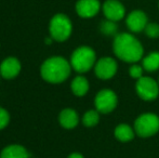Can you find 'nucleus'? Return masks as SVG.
Here are the masks:
<instances>
[{
	"label": "nucleus",
	"mask_w": 159,
	"mask_h": 158,
	"mask_svg": "<svg viewBox=\"0 0 159 158\" xmlns=\"http://www.w3.org/2000/svg\"><path fill=\"white\" fill-rule=\"evenodd\" d=\"M113 50L118 59L127 63H136L144 54L142 43L128 33L116 35L113 43Z\"/></svg>",
	"instance_id": "obj_1"
},
{
	"label": "nucleus",
	"mask_w": 159,
	"mask_h": 158,
	"mask_svg": "<svg viewBox=\"0 0 159 158\" xmlns=\"http://www.w3.org/2000/svg\"><path fill=\"white\" fill-rule=\"evenodd\" d=\"M70 63L64 57L53 56L44 61L41 65V76L46 81L51 84H61L65 81L70 75Z\"/></svg>",
	"instance_id": "obj_2"
},
{
	"label": "nucleus",
	"mask_w": 159,
	"mask_h": 158,
	"mask_svg": "<svg viewBox=\"0 0 159 158\" xmlns=\"http://www.w3.org/2000/svg\"><path fill=\"white\" fill-rule=\"evenodd\" d=\"M95 52L87 46H81L73 52L70 65L77 73H87L95 65Z\"/></svg>",
	"instance_id": "obj_3"
},
{
	"label": "nucleus",
	"mask_w": 159,
	"mask_h": 158,
	"mask_svg": "<svg viewBox=\"0 0 159 158\" xmlns=\"http://www.w3.org/2000/svg\"><path fill=\"white\" fill-rule=\"evenodd\" d=\"M135 134L141 138H149L159 131V117L153 113L142 114L134 121Z\"/></svg>",
	"instance_id": "obj_4"
},
{
	"label": "nucleus",
	"mask_w": 159,
	"mask_h": 158,
	"mask_svg": "<svg viewBox=\"0 0 159 158\" xmlns=\"http://www.w3.org/2000/svg\"><path fill=\"white\" fill-rule=\"evenodd\" d=\"M49 30H50L51 38L62 42L69 38L71 30H73V25H71L70 20L66 15L59 13L51 19Z\"/></svg>",
	"instance_id": "obj_5"
},
{
	"label": "nucleus",
	"mask_w": 159,
	"mask_h": 158,
	"mask_svg": "<svg viewBox=\"0 0 159 158\" xmlns=\"http://www.w3.org/2000/svg\"><path fill=\"white\" fill-rule=\"evenodd\" d=\"M138 95L144 101H154L159 94V84L151 77H141L135 84Z\"/></svg>",
	"instance_id": "obj_6"
},
{
	"label": "nucleus",
	"mask_w": 159,
	"mask_h": 158,
	"mask_svg": "<svg viewBox=\"0 0 159 158\" xmlns=\"http://www.w3.org/2000/svg\"><path fill=\"white\" fill-rule=\"evenodd\" d=\"M118 103L117 94L111 89H103L95 95L94 105L98 113L108 114L116 108Z\"/></svg>",
	"instance_id": "obj_7"
},
{
	"label": "nucleus",
	"mask_w": 159,
	"mask_h": 158,
	"mask_svg": "<svg viewBox=\"0 0 159 158\" xmlns=\"http://www.w3.org/2000/svg\"><path fill=\"white\" fill-rule=\"evenodd\" d=\"M117 62L113 57H102L94 65V73L100 79L107 80L115 76L117 73Z\"/></svg>",
	"instance_id": "obj_8"
},
{
	"label": "nucleus",
	"mask_w": 159,
	"mask_h": 158,
	"mask_svg": "<svg viewBox=\"0 0 159 158\" xmlns=\"http://www.w3.org/2000/svg\"><path fill=\"white\" fill-rule=\"evenodd\" d=\"M102 9L105 17L114 22L120 21L126 13L125 7L118 0H107L104 2Z\"/></svg>",
	"instance_id": "obj_9"
},
{
	"label": "nucleus",
	"mask_w": 159,
	"mask_h": 158,
	"mask_svg": "<svg viewBox=\"0 0 159 158\" xmlns=\"http://www.w3.org/2000/svg\"><path fill=\"white\" fill-rule=\"evenodd\" d=\"M98 0H78L76 3V12L84 19H90L98 14L100 11Z\"/></svg>",
	"instance_id": "obj_10"
},
{
	"label": "nucleus",
	"mask_w": 159,
	"mask_h": 158,
	"mask_svg": "<svg viewBox=\"0 0 159 158\" xmlns=\"http://www.w3.org/2000/svg\"><path fill=\"white\" fill-rule=\"evenodd\" d=\"M127 26L131 32L133 33H140L145 29L147 25V16L143 11L135 10L132 11L127 16L126 20Z\"/></svg>",
	"instance_id": "obj_11"
},
{
	"label": "nucleus",
	"mask_w": 159,
	"mask_h": 158,
	"mask_svg": "<svg viewBox=\"0 0 159 158\" xmlns=\"http://www.w3.org/2000/svg\"><path fill=\"white\" fill-rule=\"evenodd\" d=\"M21 72V63L15 57H8L0 65V74L3 78L12 79Z\"/></svg>",
	"instance_id": "obj_12"
},
{
	"label": "nucleus",
	"mask_w": 159,
	"mask_h": 158,
	"mask_svg": "<svg viewBox=\"0 0 159 158\" xmlns=\"http://www.w3.org/2000/svg\"><path fill=\"white\" fill-rule=\"evenodd\" d=\"M59 120L62 127L66 129H73L79 122V117H78L76 111L71 110V108H65L60 114Z\"/></svg>",
	"instance_id": "obj_13"
},
{
	"label": "nucleus",
	"mask_w": 159,
	"mask_h": 158,
	"mask_svg": "<svg viewBox=\"0 0 159 158\" xmlns=\"http://www.w3.org/2000/svg\"><path fill=\"white\" fill-rule=\"evenodd\" d=\"M30 154L21 145H9L1 151L0 158H28Z\"/></svg>",
	"instance_id": "obj_14"
},
{
	"label": "nucleus",
	"mask_w": 159,
	"mask_h": 158,
	"mask_svg": "<svg viewBox=\"0 0 159 158\" xmlns=\"http://www.w3.org/2000/svg\"><path fill=\"white\" fill-rule=\"evenodd\" d=\"M115 137L120 142H129L134 138L135 131L132 129L129 124H120L116 127L115 129Z\"/></svg>",
	"instance_id": "obj_15"
},
{
	"label": "nucleus",
	"mask_w": 159,
	"mask_h": 158,
	"mask_svg": "<svg viewBox=\"0 0 159 158\" xmlns=\"http://www.w3.org/2000/svg\"><path fill=\"white\" fill-rule=\"evenodd\" d=\"M71 91L77 97H84L89 90V82L84 76H77L71 81Z\"/></svg>",
	"instance_id": "obj_16"
},
{
	"label": "nucleus",
	"mask_w": 159,
	"mask_h": 158,
	"mask_svg": "<svg viewBox=\"0 0 159 158\" xmlns=\"http://www.w3.org/2000/svg\"><path fill=\"white\" fill-rule=\"evenodd\" d=\"M142 66L146 72H155L159 70V52H152L143 59Z\"/></svg>",
	"instance_id": "obj_17"
},
{
	"label": "nucleus",
	"mask_w": 159,
	"mask_h": 158,
	"mask_svg": "<svg viewBox=\"0 0 159 158\" xmlns=\"http://www.w3.org/2000/svg\"><path fill=\"white\" fill-rule=\"evenodd\" d=\"M100 121V113L98 111H88L82 117V122L86 127H94Z\"/></svg>",
	"instance_id": "obj_18"
},
{
	"label": "nucleus",
	"mask_w": 159,
	"mask_h": 158,
	"mask_svg": "<svg viewBox=\"0 0 159 158\" xmlns=\"http://www.w3.org/2000/svg\"><path fill=\"white\" fill-rule=\"evenodd\" d=\"M100 29L106 36H113V35H115L117 33L118 26L116 25V22L111 21V20H106V21H103L101 23Z\"/></svg>",
	"instance_id": "obj_19"
},
{
	"label": "nucleus",
	"mask_w": 159,
	"mask_h": 158,
	"mask_svg": "<svg viewBox=\"0 0 159 158\" xmlns=\"http://www.w3.org/2000/svg\"><path fill=\"white\" fill-rule=\"evenodd\" d=\"M144 32L149 38H157L159 37V25L156 23H147Z\"/></svg>",
	"instance_id": "obj_20"
},
{
	"label": "nucleus",
	"mask_w": 159,
	"mask_h": 158,
	"mask_svg": "<svg viewBox=\"0 0 159 158\" xmlns=\"http://www.w3.org/2000/svg\"><path fill=\"white\" fill-rule=\"evenodd\" d=\"M143 72H144L143 66L138 64H133L129 68V75L134 79H140L141 77H143Z\"/></svg>",
	"instance_id": "obj_21"
},
{
	"label": "nucleus",
	"mask_w": 159,
	"mask_h": 158,
	"mask_svg": "<svg viewBox=\"0 0 159 158\" xmlns=\"http://www.w3.org/2000/svg\"><path fill=\"white\" fill-rule=\"evenodd\" d=\"M9 120H10V116H9V113L7 112L4 108L0 107V130L3 128H6L9 124Z\"/></svg>",
	"instance_id": "obj_22"
},
{
	"label": "nucleus",
	"mask_w": 159,
	"mask_h": 158,
	"mask_svg": "<svg viewBox=\"0 0 159 158\" xmlns=\"http://www.w3.org/2000/svg\"><path fill=\"white\" fill-rule=\"evenodd\" d=\"M68 158H84V156L79 153H73V154L69 155Z\"/></svg>",
	"instance_id": "obj_23"
},
{
	"label": "nucleus",
	"mask_w": 159,
	"mask_h": 158,
	"mask_svg": "<svg viewBox=\"0 0 159 158\" xmlns=\"http://www.w3.org/2000/svg\"><path fill=\"white\" fill-rule=\"evenodd\" d=\"M51 42H52V39H49L48 38V39L46 40V43H51Z\"/></svg>",
	"instance_id": "obj_24"
},
{
	"label": "nucleus",
	"mask_w": 159,
	"mask_h": 158,
	"mask_svg": "<svg viewBox=\"0 0 159 158\" xmlns=\"http://www.w3.org/2000/svg\"><path fill=\"white\" fill-rule=\"evenodd\" d=\"M158 84H159V80H158Z\"/></svg>",
	"instance_id": "obj_25"
}]
</instances>
